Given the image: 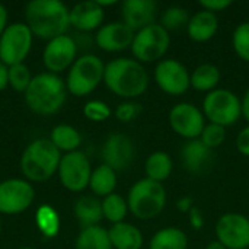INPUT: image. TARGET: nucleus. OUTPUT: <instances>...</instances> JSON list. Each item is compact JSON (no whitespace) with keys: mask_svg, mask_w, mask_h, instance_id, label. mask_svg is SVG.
<instances>
[{"mask_svg":"<svg viewBox=\"0 0 249 249\" xmlns=\"http://www.w3.org/2000/svg\"><path fill=\"white\" fill-rule=\"evenodd\" d=\"M190 22V13L182 6H171L168 7L160 18V25L169 31H178L181 28H187Z\"/></svg>","mask_w":249,"mask_h":249,"instance_id":"31","label":"nucleus"},{"mask_svg":"<svg viewBox=\"0 0 249 249\" xmlns=\"http://www.w3.org/2000/svg\"><path fill=\"white\" fill-rule=\"evenodd\" d=\"M36 225L47 238H53L58 233L60 220L55 210L50 206H41L36 212Z\"/></svg>","mask_w":249,"mask_h":249,"instance_id":"32","label":"nucleus"},{"mask_svg":"<svg viewBox=\"0 0 249 249\" xmlns=\"http://www.w3.org/2000/svg\"><path fill=\"white\" fill-rule=\"evenodd\" d=\"M25 101L39 115L55 114L66 101V85L53 73H41L31 80L25 92Z\"/></svg>","mask_w":249,"mask_h":249,"instance_id":"3","label":"nucleus"},{"mask_svg":"<svg viewBox=\"0 0 249 249\" xmlns=\"http://www.w3.org/2000/svg\"><path fill=\"white\" fill-rule=\"evenodd\" d=\"M60 162V150L51 143V140L39 139L32 142L23 152L20 169L28 179L41 182L55 174Z\"/></svg>","mask_w":249,"mask_h":249,"instance_id":"4","label":"nucleus"},{"mask_svg":"<svg viewBox=\"0 0 249 249\" xmlns=\"http://www.w3.org/2000/svg\"><path fill=\"white\" fill-rule=\"evenodd\" d=\"M220 70L212 63H203L197 66L191 73V88L198 92H212L217 89L220 83Z\"/></svg>","mask_w":249,"mask_h":249,"instance_id":"26","label":"nucleus"},{"mask_svg":"<svg viewBox=\"0 0 249 249\" xmlns=\"http://www.w3.org/2000/svg\"><path fill=\"white\" fill-rule=\"evenodd\" d=\"M102 212H104V217L112 225L121 223L125 219L127 212H128L127 200L120 194H115V193L109 194L102 201Z\"/></svg>","mask_w":249,"mask_h":249,"instance_id":"30","label":"nucleus"},{"mask_svg":"<svg viewBox=\"0 0 249 249\" xmlns=\"http://www.w3.org/2000/svg\"><path fill=\"white\" fill-rule=\"evenodd\" d=\"M31 80H32L31 71H29V69L23 63L16 64V66H10L7 69V83H10V86L15 90L26 92Z\"/></svg>","mask_w":249,"mask_h":249,"instance_id":"34","label":"nucleus"},{"mask_svg":"<svg viewBox=\"0 0 249 249\" xmlns=\"http://www.w3.org/2000/svg\"><path fill=\"white\" fill-rule=\"evenodd\" d=\"M236 147L241 155L249 158V125L244 127L239 131V134L236 137Z\"/></svg>","mask_w":249,"mask_h":249,"instance_id":"39","label":"nucleus"},{"mask_svg":"<svg viewBox=\"0 0 249 249\" xmlns=\"http://www.w3.org/2000/svg\"><path fill=\"white\" fill-rule=\"evenodd\" d=\"M104 22V7L96 1H80L70 10V25L77 31L89 32L101 26Z\"/></svg>","mask_w":249,"mask_h":249,"instance_id":"20","label":"nucleus"},{"mask_svg":"<svg viewBox=\"0 0 249 249\" xmlns=\"http://www.w3.org/2000/svg\"><path fill=\"white\" fill-rule=\"evenodd\" d=\"M6 22H7V12L3 4H0V36L3 35L6 29Z\"/></svg>","mask_w":249,"mask_h":249,"instance_id":"43","label":"nucleus"},{"mask_svg":"<svg viewBox=\"0 0 249 249\" xmlns=\"http://www.w3.org/2000/svg\"><path fill=\"white\" fill-rule=\"evenodd\" d=\"M105 66L93 54L82 55L74 61L67 77V89L74 96H86L102 82Z\"/></svg>","mask_w":249,"mask_h":249,"instance_id":"8","label":"nucleus"},{"mask_svg":"<svg viewBox=\"0 0 249 249\" xmlns=\"http://www.w3.org/2000/svg\"><path fill=\"white\" fill-rule=\"evenodd\" d=\"M28 28L42 39L63 36L70 26V12L58 0H34L26 6Z\"/></svg>","mask_w":249,"mask_h":249,"instance_id":"2","label":"nucleus"},{"mask_svg":"<svg viewBox=\"0 0 249 249\" xmlns=\"http://www.w3.org/2000/svg\"><path fill=\"white\" fill-rule=\"evenodd\" d=\"M76 249H112L108 231L101 226L83 229L76 241Z\"/></svg>","mask_w":249,"mask_h":249,"instance_id":"28","label":"nucleus"},{"mask_svg":"<svg viewBox=\"0 0 249 249\" xmlns=\"http://www.w3.org/2000/svg\"><path fill=\"white\" fill-rule=\"evenodd\" d=\"M155 80L160 90L172 96L184 95L191 88V74L188 69L174 58H163L156 64Z\"/></svg>","mask_w":249,"mask_h":249,"instance_id":"10","label":"nucleus"},{"mask_svg":"<svg viewBox=\"0 0 249 249\" xmlns=\"http://www.w3.org/2000/svg\"><path fill=\"white\" fill-rule=\"evenodd\" d=\"M232 47L238 57L249 63V22L239 23L232 35Z\"/></svg>","mask_w":249,"mask_h":249,"instance_id":"33","label":"nucleus"},{"mask_svg":"<svg viewBox=\"0 0 249 249\" xmlns=\"http://www.w3.org/2000/svg\"><path fill=\"white\" fill-rule=\"evenodd\" d=\"M216 236L226 249L249 248V219L239 213H226L216 223Z\"/></svg>","mask_w":249,"mask_h":249,"instance_id":"12","label":"nucleus"},{"mask_svg":"<svg viewBox=\"0 0 249 249\" xmlns=\"http://www.w3.org/2000/svg\"><path fill=\"white\" fill-rule=\"evenodd\" d=\"M241 102H242V117L249 123V88L245 92L244 98L241 99Z\"/></svg>","mask_w":249,"mask_h":249,"instance_id":"41","label":"nucleus"},{"mask_svg":"<svg viewBox=\"0 0 249 249\" xmlns=\"http://www.w3.org/2000/svg\"><path fill=\"white\" fill-rule=\"evenodd\" d=\"M188 236L179 228H163L158 231L149 244V249H187Z\"/></svg>","mask_w":249,"mask_h":249,"instance_id":"24","label":"nucleus"},{"mask_svg":"<svg viewBox=\"0 0 249 249\" xmlns=\"http://www.w3.org/2000/svg\"><path fill=\"white\" fill-rule=\"evenodd\" d=\"M51 143L58 150H67L70 153V152H74L80 146L82 139H80V134L71 125L61 124V125H57L51 131Z\"/></svg>","mask_w":249,"mask_h":249,"instance_id":"29","label":"nucleus"},{"mask_svg":"<svg viewBox=\"0 0 249 249\" xmlns=\"http://www.w3.org/2000/svg\"><path fill=\"white\" fill-rule=\"evenodd\" d=\"M7 86V67L0 61V90Z\"/></svg>","mask_w":249,"mask_h":249,"instance_id":"42","label":"nucleus"},{"mask_svg":"<svg viewBox=\"0 0 249 249\" xmlns=\"http://www.w3.org/2000/svg\"><path fill=\"white\" fill-rule=\"evenodd\" d=\"M200 140L207 147H210L213 150V149L222 146L223 142L226 140V127L209 123V124H206V127H204V130H203V133L200 136Z\"/></svg>","mask_w":249,"mask_h":249,"instance_id":"35","label":"nucleus"},{"mask_svg":"<svg viewBox=\"0 0 249 249\" xmlns=\"http://www.w3.org/2000/svg\"><path fill=\"white\" fill-rule=\"evenodd\" d=\"M201 111L210 123L229 127L242 117V102L232 90L217 88L206 95Z\"/></svg>","mask_w":249,"mask_h":249,"instance_id":"6","label":"nucleus"},{"mask_svg":"<svg viewBox=\"0 0 249 249\" xmlns=\"http://www.w3.org/2000/svg\"><path fill=\"white\" fill-rule=\"evenodd\" d=\"M58 174L63 185L67 190L73 193H79L83 191L86 187H89L92 171H90V163L85 153L70 152L61 158Z\"/></svg>","mask_w":249,"mask_h":249,"instance_id":"13","label":"nucleus"},{"mask_svg":"<svg viewBox=\"0 0 249 249\" xmlns=\"http://www.w3.org/2000/svg\"><path fill=\"white\" fill-rule=\"evenodd\" d=\"M232 0H200L198 4L203 7V10L212 12V13H217L222 12L225 9H228L229 6H232Z\"/></svg>","mask_w":249,"mask_h":249,"instance_id":"38","label":"nucleus"},{"mask_svg":"<svg viewBox=\"0 0 249 249\" xmlns=\"http://www.w3.org/2000/svg\"><path fill=\"white\" fill-rule=\"evenodd\" d=\"M74 216L79 225L82 226V229L99 226V222L104 217L102 201L90 196H85L79 198L74 204Z\"/></svg>","mask_w":249,"mask_h":249,"instance_id":"23","label":"nucleus"},{"mask_svg":"<svg viewBox=\"0 0 249 249\" xmlns=\"http://www.w3.org/2000/svg\"><path fill=\"white\" fill-rule=\"evenodd\" d=\"M89 187L99 197H108L109 194H114V190L117 187L115 171L108 165L102 163L92 172Z\"/></svg>","mask_w":249,"mask_h":249,"instance_id":"27","label":"nucleus"},{"mask_svg":"<svg viewBox=\"0 0 249 249\" xmlns=\"http://www.w3.org/2000/svg\"><path fill=\"white\" fill-rule=\"evenodd\" d=\"M171 45L169 32L160 23H152L136 32L131 53L134 60L143 63H153L163 60Z\"/></svg>","mask_w":249,"mask_h":249,"instance_id":"7","label":"nucleus"},{"mask_svg":"<svg viewBox=\"0 0 249 249\" xmlns=\"http://www.w3.org/2000/svg\"><path fill=\"white\" fill-rule=\"evenodd\" d=\"M104 82L112 93L133 99L147 90L149 74L134 58H115L105 66Z\"/></svg>","mask_w":249,"mask_h":249,"instance_id":"1","label":"nucleus"},{"mask_svg":"<svg viewBox=\"0 0 249 249\" xmlns=\"http://www.w3.org/2000/svg\"><path fill=\"white\" fill-rule=\"evenodd\" d=\"M34 188L22 179H9L0 184V213L18 214L34 201Z\"/></svg>","mask_w":249,"mask_h":249,"instance_id":"14","label":"nucleus"},{"mask_svg":"<svg viewBox=\"0 0 249 249\" xmlns=\"http://www.w3.org/2000/svg\"><path fill=\"white\" fill-rule=\"evenodd\" d=\"M158 3L155 0H125L121 6L123 22L133 31L155 23Z\"/></svg>","mask_w":249,"mask_h":249,"instance_id":"18","label":"nucleus"},{"mask_svg":"<svg viewBox=\"0 0 249 249\" xmlns=\"http://www.w3.org/2000/svg\"><path fill=\"white\" fill-rule=\"evenodd\" d=\"M83 112H85L86 118H89L92 121H96V123L105 121L111 115L109 107L102 101H90V102H88L85 105V108H83Z\"/></svg>","mask_w":249,"mask_h":249,"instance_id":"36","label":"nucleus"},{"mask_svg":"<svg viewBox=\"0 0 249 249\" xmlns=\"http://www.w3.org/2000/svg\"><path fill=\"white\" fill-rule=\"evenodd\" d=\"M32 44V32L28 25L13 23L0 36V60L3 64L16 66L28 55Z\"/></svg>","mask_w":249,"mask_h":249,"instance_id":"9","label":"nucleus"},{"mask_svg":"<svg viewBox=\"0 0 249 249\" xmlns=\"http://www.w3.org/2000/svg\"><path fill=\"white\" fill-rule=\"evenodd\" d=\"M206 249H226V248H225V245H223V244H220V242L216 239V241H212V242L206 247Z\"/></svg>","mask_w":249,"mask_h":249,"instance_id":"44","label":"nucleus"},{"mask_svg":"<svg viewBox=\"0 0 249 249\" xmlns=\"http://www.w3.org/2000/svg\"><path fill=\"white\" fill-rule=\"evenodd\" d=\"M172 171H174L172 158L162 150L153 152L144 163L146 178L156 181V182H160V184L171 177Z\"/></svg>","mask_w":249,"mask_h":249,"instance_id":"25","label":"nucleus"},{"mask_svg":"<svg viewBox=\"0 0 249 249\" xmlns=\"http://www.w3.org/2000/svg\"><path fill=\"white\" fill-rule=\"evenodd\" d=\"M109 241L115 249H142L143 247V233L142 231L131 223H115L108 231Z\"/></svg>","mask_w":249,"mask_h":249,"instance_id":"22","label":"nucleus"},{"mask_svg":"<svg viewBox=\"0 0 249 249\" xmlns=\"http://www.w3.org/2000/svg\"><path fill=\"white\" fill-rule=\"evenodd\" d=\"M169 125L178 136L187 140H196L200 139L206 127V117L194 104L179 102L169 112Z\"/></svg>","mask_w":249,"mask_h":249,"instance_id":"11","label":"nucleus"},{"mask_svg":"<svg viewBox=\"0 0 249 249\" xmlns=\"http://www.w3.org/2000/svg\"><path fill=\"white\" fill-rule=\"evenodd\" d=\"M128 210L140 220L158 217L166 206V190L160 182L149 178L139 179L128 191Z\"/></svg>","mask_w":249,"mask_h":249,"instance_id":"5","label":"nucleus"},{"mask_svg":"<svg viewBox=\"0 0 249 249\" xmlns=\"http://www.w3.org/2000/svg\"><path fill=\"white\" fill-rule=\"evenodd\" d=\"M219 29V19L216 13L200 10L190 18L187 25V32L190 39L196 42H207L210 41Z\"/></svg>","mask_w":249,"mask_h":249,"instance_id":"21","label":"nucleus"},{"mask_svg":"<svg viewBox=\"0 0 249 249\" xmlns=\"http://www.w3.org/2000/svg\"><path fill=\"white\" fill-rule=\"evenodd\" d=\"M104 163L117 171H125L136 159V146L131 137L123 133L108 136L102 147Z\"/></svg>","mask_w":249,"mask_h":249,"instance_id":"15","label":"nucleus"},{"mask_svg":"<svg viewBox=\"0 0 249 249\" xmlns=\"http://www.w3.org/2000/svg\"><path fill=\"white\" fill-rule=\"evenodd\" d=\"M177 207H178L181 212H190L191 207H193V200H191V197H184V198H181V200L177 203Z\"/></svg>","mask_w":249,"mask_h":249,"instance_id":"40","label":"nucleus"},{"mask_svg":"<svg viewBox=\"0 0 249 249\" xmlns=\"http://www.w3.org/2000/svg\"><path fill=\"white\" fill-rule=\"evenodd\" d=\"M77 44L73 38L63 35L48 42L44 50V64L53 73L66 70L76 57Z\"/></svg>","mask_w":249,"mask_h":249,"instance_id":"16","label":"nucleus"},{"mask_svg":"<svg viewBox=\"0 0 249 249\" xmlns=\"http://www.w3.org/2000/svg\"><path fill=\"white\" fill-rule=\"evenodd\" d=\"M134 31L124 22H111L104 25L96 34V44L99 48L108 53H117L131 48L134 39Z\"/></svg>","mask_w":249,"mask_h":249,"instance_id":"17","label":"nucleus"},{"mask_svg":"<svg viewBox=\"0 0 249 249\" xmlns=\"http://www.w3.org/2000/svg\"><path fill=\"white\" fill-rule=\"evenodd\" d=\"M140 112H142V107L137 102L128 101V102H123L117 107L115 117L121 123H130V121L136 120L140 115Z\"/></svg>","mask_w":249,"mask_h":249,"instance_id":"37","label":"nucleus"},{"mask_svg":"<svg viewBox=\"0 0 249 249\" xmlns=\"http://www.w3.org/2000/svg\"><path fill=\"white\" fill-rule=\"evenodd\" d=\"M213 150L207 147L200 139L188 140L181 152L184 168L194 175H201L207 172L213 163Z\"/></svg>","mask_w":249,"mask_h":249,"instance_id":"19","label":"nucleus"},{"mask_svg":"<svg viewBox=\"0 0 249 249\" xmlns=\"http://www.w3.org/2000/svg\"><path fill=\"white\" fill-rule=\"evenodd\" d=\"M23 249H32V248H23Z\"/></svg>","mask_w":249,"mask_h":249,"instance_id":"45","label":"nucleus"}]
</instances>
